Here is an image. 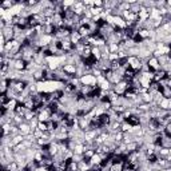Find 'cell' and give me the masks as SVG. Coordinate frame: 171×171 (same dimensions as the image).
Instances as JSON below:
<instances>
[{
	"instance_id": "obj_1",
	"label": "cell",
	"mask_w": 171,
	"mask_h": 171,
	"mask_svg": "<svg viewBox=\"0 0 171 171\" xmlns=\"http://www.w3.org/2000/svg\"><path fill=\"white\" fill-rule=\"evenodd\" d=\"M112 90L115 91V92L118 94L119 96H123L124 94H126L127 91L130 90V84H128V82H126V80H122L120 83L112 86Z\"/></svg>"
},
{
	"instance_id": "obj_2",
	"label": "cell",
	"mask_w": 171,
	"mask_h": 171,
	"mask_svg": "<svg viewBox=\"0 0 171 171\" xmlns=\"http://www.w3.org/2000/svg\"><path fill=\"white\" fill-rule=\"evenodd\" d=\"M80 83L82 86H92V87H98V83H96V78L92 75V74H86L80 78Z\"/></svg>"
},
{
	"instance_id": "obj_3",
	"label": "cell",
	"mask_w": 171,
	"mask_h": 171,
	"mask_svg": "<svg viewBox=\"0 0 171 171\" xmlns=\"http://www.w3.org/2000/svg\"><path fill=\"white\" fill-rule=\"evenodd\" d=\"M147 64H149L150 70L154 71V72H156V71L162 70L161 64H159V60H158L156 58H151V59H149V60H147Z\"/></svg>"
},
{
	"instance_id": "obj_4",
	"label": "cell",
	"mask_w": 171,
	"mask_h": 171,
	"mask_svg": "<svg viewBox=\"0 0 171 171\" xmlns=\"http://www.w3.org/2000/svg\"><path fill=\"white\" fill-rule=\"evenodd\" d=\"M19 130H20V134L24 136L30 135V134H32V128H31L30 123L28 122H24V123H22L20 126H19Z\"/></svg>"
},
{
	"instance_id": "obj_5",
	"label": "cell",
	"mask_w": 171,
	"mask_h": 171,
	"mask_svg": "<svg viewBox=\"0 0 171 171\" xmlns=\"http://www.w3.org/2000/svg\"><path fill=\"white\" fill-rule=\"evenodd\" d=\"M63 71L68 75H75L76 74V65L75 64H64L63 67Z\"/></svg>"
},
{
	"instance_id": "obj_6",
	"label": "cell",
	"mask_w": 171,
	"mask_h": 171,
	"mask_svg": "<svg viewBox=\"0 0 171 171\" xmlns=\"http://www.w3.org/2000/svg\"><path fill=\"white\" fill-rule=\"evenodd\" d=\"M159 108L164 111H171V100L167 98H163V100L159 103Z\"/></svg>"
},
{
	"instance_id": "obj_7",
	"label": "cell",
	"mask_w": 171,
	"mask_h": 171,
	"mask_svg": "<svg viewBox=\"0 0 171 171\" xmlns=\"http://www.w3.org/2000/svg\"><path fill=\"white\" fill-rule=\"evenodd\" d=\"M70 42L72 43L74 45L79 44V43L82 42V36L79 35V32H78V31H75V32H72V33H71V36H70Z\"/></svg>"
},
{
	"instance_id": "obj_8",
	"label": "cell",
	"mask_w": 171,
	"mask_h": 171,
	"mask_svg": "<svg viewBox=\"0 0 171 171\" xmlns=\"http://www.w3.org/2000/svg\"><path fill=\"white\" fill-rule=\"evenodd\" d=\"M166 78V71L163 70H159L155 72V76H154V80L152 82H156V83H159V82L162 80V79Z\"/></svg>"
},
{
	"instance_id": "obj_9",
	"label": "cell",
	"mask_w": 171,
	"mask_h": 171,
	"mask_svg": "<svg viewBox=\"0 0 171 171\" xmlns=\"http://www.w3.org/2000/svg\"><path fill=\"white\" fill-rule=\"evenodd\" d=\"M102 162H103V158H102V155H99V154H95V155L90 159V164H102Z\"/></svg>"
},
{
	"instance_id": "obj_10",
	"label": "cell",
	"mask_w": 171,
	"mask_h": 171,
	"mask_svg": "<svg viewBox=\"0 0 171 171\" xmlns=\"http://www.w3.org/2000/svg\"><path fill=\"white\" fill-rule=\"evenodd\" d=\"M141 98H142V102L143 103H147V104H151V102L154 100V98H152V95H151L150 92H146V94H142L141 95Z\"/></svg>"
},
{
	"instance_id": "obj_11",
	"label": "cell",
	"mask_w": 171,
	"mask_h": 171,
	"mask_svg": "<svg viewBox=\"0 0 171 171\" xmlns=\"http://www.w3.org/2000/svg\"><path fill=\"white\" fill-rule=\"evenodd\" d=\"M162 92V95L164 96V98H167V99H170L171 98V88L169 87H161V90H159Z\"/></svg>"
},
{
	"instance_id": "obj_12",
	"label": "cell",
	"mask_w": 171,
	"mask_h": 171,
	"mask_svg": "<svg viewBox=\"0 0 171 171\" xmlns=\"http://www.w3.org/2000/svg\"><path fill=\"white\" fill-rule=\"evenodd\" d=\"M127 51H128V56H136V58H138L139 54H141V50H139L138 47L130 48V50H127Z\"/></svg>"
},
{
	"instance_id": "obj_13",
	"label": "cell",
	"mask_w": 171,
	"mask_h": 171,
	"mask_svg": "<svg viewBox=\"0 0 171 171\" xmlns=\"http://www.w3.org/2000/svg\"><path fill=\"white\" fill-rule=\"evenodd\" d=\"M108 48H110V52L111 54H116L119 51V45L116 43H112V44H108Z\"/></svg>"
},
{
	"instance_id": "obj_14",
	"label": "cell",
	"mask_w": 171,
	"mask_h": 171,
	"mask_svg": "<svg viewBox=\"0 0 171 171\" xmlns=\"http://www.w3.org/2000/svg\"><path fill=\"white\" fill-rule=\"evenodd\" d=\"M38 130H40L42 132H47L48 128H47V123H42V122H39L38 124Z\"/></svg>"
},
{
	"instance_id": "obj_15",
	"label": "cell",
	"mask_w": 171,
	"mask_h": 171,
	"mask_svg": "<svg viewBox=\"0 0 171 171\" xmlns=\"http://www.w3.org/2000/svg\"><path fill=\"white\" fill-rule=\"evenodd\" d=\"M164 134H166L167 136H171V122L164 126Z\"/></svg>"
},
{
	"instance_id": "obj_16",
	"label": "cell",
	"mask_w": 171,
	"mask_h": 171,
	"mask_svg": "<svg viewBox=\"0 0 171 171\" xmlns=\"http://www.w3.org/2000/svg\"><path fill=\"white\" fill-rule=\"evenodd\" d=\"M167 7L171 8V0H169V1H167Z\"/></svg>"
}]
</instances>
